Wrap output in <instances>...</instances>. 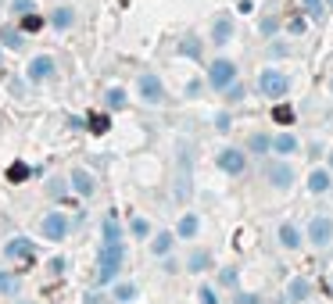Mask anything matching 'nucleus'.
I'll return each instance as SVG.
<instances>
[{
	"label": "nucleus",
	"instance_id": "25",
	"mask_svg": "<svg viewBox=\"0 0 333 304\" xmlns=\"http://www.w3.org/2000/svg\"><path fill=\"white\" fill-rule=\"evenodd\" d=\"M197 233V215H183L179 222V236H194Z\"/></svg>",
	"mask_w": 333,
	"mask_h": 304
},
{
	"label": "nucleus",
	"instance_id": "14",
	"mask_svg": "<svg viewBox=\"0 0 333 304\" xmlns=\"http://www.w3.org/2000/svg\"><path fill=\"white\" fill-rule=\"evenodd\" d=\"M308 190H312V194H326V190H329V175H326L322 168H315V172L308 175Z\"/></svg>",
	"mask_w": 333,
	"mask_h": 304
},
{
	"label": "nucleus",
	"instance_id": "13",
	"mask_svg": "<svg viewBox=\"0 0 333 304\" xmlns=\"http://www.w3.org/2000/svg\"><path fill=\"white\" fill-rule=\"evenodd\" d=\"M72 186H75V194L90 197V194H93V175H90L86 168H75V172H72Z\"/></svg>",
	"mask_w": 333,
	"mask_h": 304
},
{
	"label": "nucleus",
	"instance_id": "9",
	"mask_svg": "<svg viewBox=\"0 0 333 304\" xmlns=\"http://www.w3.org/2000/svg\"><path fill=\"white\" fill-rule=\"evenodd\" d=\"M4 254H8V258H15V261H29V265H32V258H36V251H32V244H29L25 236H15V240H8V247H4Z\"/></svg>",
	"mask_w": 333,
	"mask_h": 304
},
{
	"label": "nucleus",
	"instance_id": "40",
	"mask_svg": "<svg viewBox=\"0 0 333 304\" xmlns=\"http://www.w3.org/2000/svg\"><path fill=\"white\" fill-rule=\"evenodd\" d=\"M329 168H333V154H329Z\"/></svg>",
	"mask_w": 333,
	"mask_h": 304
},
{
	"label": "nucleus",
	"instance_id": "8",
	"mask_svg": "<svg viewBox=\"0 0 333 304\" xmlns=\"http://www.w3.org/2000/svg\"><path fill=\"white\" fill-rule=\"evenodd\" d=\"M269 183L276 190H290V183H294V168H290L287 161H272L269 165Z\"/></svg>",
	"mask_w": 333,
	"mask_h": 304
},
{
	"label": "nucleus",
	"instance_id": "38",
	"mask_svg": "<svg viewBox=\"0 0 333 304\" xmlns=\"http://www.w3.org/2000/svg\"><path fill=\"white\" fill-rule=\"evenodd\" d=\"M269 54H272V57H283V54H287V47H283V43H272V47H269Z\"/></svg>",
	"mask_w": 333,
	"mask_h": 304
},
{
	"label": "nucleus",
	"instance_id": "20",
	"mask_svg": "<svg viewBox=\"0 0 333 304\" xmlns=\"http://www.w3.org/2000/svg\"><path fill=\"white\" fill-rule=\"evenodd\" d=\"M115 300H122V304L136 300V286H133V283H118V286H115Z\"/></svg>",
	"mask_w": 333,
	"mask_h": 304
},
{
	"label": "nucleus",
	"instance_id": "17",
	"mask_svg": "<svg viewBox=\"0 0 333 304\" xmlns=\"http://www.w3.org/2000/svg\"><path fill=\"white\" fill-rule=\"evenodd\" d=\"M229 32H233L229 18H219V22H215V29H212V36H215V43H219V47H222V43L229 40Z\"/></svg>",
	"mask_w": 333,
	"mask_h": 304
},
{
	"label": "nucleus",
	"instance_id": "2",
	"mask_svg": "<svg viewBox=\"0 0 333 304\" xmlns=\"http://www.w3.org/2000/svg\"><path fill=\"white\" fill-rule=\"evenodd\" d=\"M190 147H179V158H176V201H190L194 194V179H190Z\"/></svg>",
	"mask_w": 333,
	"mask_h": 304
},
{
	"label": "nucleus",
	"instance_id": "1",
	"mask_svg": "<svg viewBox=\"0 0 333 304\" xmlns=\"http://www.w3.org/2000/svg\"><path fill=\"white\" fill-rule=\"evenodd\" d=\"M118 265H122V244H118V240H104V247H101L97 283H111V279H115V272H118Z\"/></svg>",
	"mask_w": 333,
	"mask_h": 304
},
{
	"label": "nucleus",
	"instance_id": "33",
	"mask_svg": "<svg viewBox=\"0 0 333 304\" xmlns=\"http://www.w3.org/2000/svg\"><path fill=\"white\" fill-rule=\"evenodd\" d=\"M11 8H15L18 15H29V11H32V0H11Z\"/></svg>",
	"mask_w": 333,
	"mask_h": 304
},
{
	"label": "nucleus",
	"instance_id": "19",
	"mask_svg": "<svg viewBox=\"0 0 333 304\" xmlns=\"http://www.w3.org/2000/svg\"><path fill=\"white\" fill-rule=\"evenodd\" d=\"M186 265H190V272H204V269H208V265H212V258H208L204 251H194Z\"/></svg>",
	"mask_w": 333,
	"mask_h": 304
},
{
	"label": "nucleus",
	"instance_id": "34",
	"mask_svg": "<svg viewBox=\"0 0 333 304\" xmlns=\"http://www.w3.org/2000/svg\"><path fill=\"white\" fill-rule=\"evenodd\" d=\"M197 297H201V304H219V297H215V290H208V286H204V290H201Z\"/></svg>",
	"mask_w": 333,
	"mask_h": 304
},
{
	"label": "nucleus",
	"instance_id": "6",
	"mask_svg": "<svg viewBox=\"0 0 333 304\" xmlns=\"http://www.w3.org/2000/svg\"><path fill=\"white\" fill-rule=\"evenodd\" d=\"M308 236H312V244H315V247H326V244L333 240V218H326V215L312 218V225H308Z\"/></svg>",
	"mask_w": 333,
	"mask_h": 304
},
{
	"label": "nucleus",
	"instance_id": "39",
	"mask_svg": "<svg viewBox=\"0 0 333 304\" xmlns=\"http://www.w3.org/2000/svg\"><path fill=\"white\" fill-rule=\"evenodd\" d=\"M236 304H258V297H251V293H240V297H236Z\"/></svg>",
	"mask_w": 333,
	"mask_h": 304
},
{
	"label": "nucleus",
	"instance_id": "26",
	"mask_svg": "<svg viewBox=\"0 0 333 304\" xmlns=\"http://www.w3.org/2000/svg\"><path fill=\"white\" fill-rule=\"evenodd\" d=\"M108 126H111V122H108V115H90V129H93L97 136H101V133H108Z\"/></svg>",
	"mask_w": 333,
	"mask_h": 304
},
{
	"label": "nucleus",
	"instance_id": "7",
	"mask_svg": "<svg viewBox=\"0 0 333 304\" xmlns=\"http://www.w3.org/2000/svg\"><path fill=\"white\" fill-rule=\"evenodd\" d=\"M140 97L147 100V104H161L165 100V86H161V79L158 75H140Z\"/></svg>",
	"mask_w": 333,
	"mask_h": 304
},
{
	"label": "nucleus",
	"instance_id": "36",
	"mask_svg": "<svg viewBox=\"0 0 333 304\" xmlns=\"http://www.w3.org/2000/svg\"><path fill=\"white\" fill-rule=\"evenodd\" d=\"M276 29H279V22H276V18H265V22H262V32H265V36H272Z\"/></svg>",
	"mask_w": 333,
	"mask_h": 304
},
{
	"label": "nucleus",
	"instance_id": "23",
	"mask_svg": "<svg viewBox=\"0 0 333 304\" xmlns=\"http://www.w3.org/2000/svg\"><path fill=\"white\" fill-rule=\"evenodd\" d=\"M8 179H11V183H22V179H29V165H22V161H15V165L8 168Z\"/></svg>",
	"mask_w": 333,
	"mask_h": 304
},
{
	"label": "nucleus",
	"instance_id": "41",
	"mask_svg": "<svg viewBox=\"0 0 333 304\" xmlns=\"http://www.w3.org/2000/svg\"><path fill=\"white\" fill-rule=\"evenodd\" d=\"M326 4H329V8H333V0H326Z\"/></svg>",
	"mask_w": 333,
	"mask_h": 304
},
{
	"label": "nucleus",
	"instance_id": "28",
	"mask_svg": "<svg viewBox=\"0 0 333 304\" xmlns=\"http://www.w3.org/2000/svg\"><path fill=\"white\" fill-rule=\"evenodd\" d=\"M0 40H4V43H8V47H15V50H18V47H22V36H18V32H15V29H4V32H0Z\"/></svg>",
	"mask_w": 333,
	"mask_h": 304
},
{
	"label": "nucleus",
	"instance_id": "29",
	"mask_svg": "<svg viewBox=\"0 0 333 304\" xmlns=\"http://www.w3.org/2000/svg\"><path fill=\"white\" fill-rule=\"evenodd\" d=\"M147 233H151V225H147V218H133V236H140V240H144Z\"/></svg>",
	"mask_w": 333,
	"mask_h": 304
},
{
	"label": "nucleus",
	"instance_id": "30",
	"mask_svg": "<svg viewBox=\"0 0 333 304\" xmlns=\"http://www.w3.org/2000/svg\"><path fill=\"white\" fill-rule=\"evenodd\" d=\"M108 104H111V107H122V104H126V93H122L118 86H115V90H108Z\"/></svg>",
	"mask_w": 333,
	"mask_h": 304
},
{
	"label": "nucleus",
	"instance_id": "32",
	"mask_svg": "<svg viewBox=\"0 0 333 304\" xmlns=\"http://www.w3.org/2000/svg\"><path fill=\"white\" fill-rule=\"evenodd\" d=\"M301 4L308 8V15H312V18H322V0H301Z\"/></svg>",
	"mask_w": 333,
	"mask_h": 304
},
{
	"label": "nucleus",
	"instance_id": "11",
	"mask_svg": "<svg viewBox=\"0 0 333 304\" xmlns=\"http://www.w3.org/2000/svg\"><path fill=\"white\" fill-rule=\"evenodd\" d=\"M219 168H222V172H229V175H240V172H244V154H240L236 147L222 150V154H219Z\"/></svg>",
	"mask_w": 333,
	"mask_h": 304
},
{
	"label": "nucleus",
	"instance_id": "16",
	"mask_svg": "<svg viewBox=\"0 0 333 304\" xmlns=\"http://www.w3.org/2000/svg\"><path fill=\"white\" fill-rule=\"evenodd\" d=\"M272 147L279 150V154H294V150H298V140L290 136V133H279V136L272 140Z\"/></svg>",
	"mask_w": 333,
	"mask_h": 304
},
{
	"label": "nucleus",
	"instance_id": "15",
	"mask_svg": "<svg viewBox=\"0 0 333 304\" xmlns=\"http://www.w3.org/2000/svg\"><path fill=\"white\" fill-rule=\"evenodd\" d=\"M279 244H283V247H298V244H301L298 229H294L290 222H283V225H279Z\"/></svg>",
	"mask_w": 333,
	"mask_h": 304
},
{
	"label": "nucleus",
	"instance_id": "31",
	"mask_svg": "<svg viewBox=\"0 0 333 304\" xmlns=\"http://www.w3.org/2000/svg\"><path fill=\"white\" fill-rule=\"evenodd\" d=\"M251 150H258V154H262V150H269V136L255 133V136H251Z\"/></svg>",
	"mask_w": 333,
	"mask_h": 304
},
{
	"label": "nucleus",
	"instance_id": "12",
	"mask_svg": "<svg viewBox=\"0 0 333 304\" xmlns=\"http://www.w3.org/2000/svg\"><path fill=\"white\" fill-rule=\"evenodd\" d=\"M308 293H312L308 279H290V286H287V300H290V304H301V300H308Z\"/></svg>",
	"mask_w": 333,
	"mask_h": 304
},
{
	"label": "nucleus",
	"instance_id": "37",
	"mask_svg": "<svg viewBox=\"0 0 333 304\" xmlns=\"http://www.w3.org/2000/svg\"><path fill=\"white\" fill-rule=\"evenodd\" d=\"M219 279H222V283H226V286H233V283H236V272H233V269H226V272H222V276H219Z\"/></svg>",
	"mask_w": 333,
	"mask_h": 304
},
{
	"label": "nucleus",
	"instance_id": "35",
	"mask_svg": "<svg viewBox=\"0 0 333 304\" xmlns=\"http://www.w3.org/2000/svg\"><path fill=\"white\" fill-rule=\"evenodd\" d=\"M183 54H190V57H201V47H197V40H186V43H183Z\"/></svg>",
	"mask_w": 333,
	"mask_h": 304
},
{
	"label": "nucleus",
	"instance_id": "22",
	"mask_svg": "<svg viewBox=\"0 0 333 304\" xmlns=\"http://www.w3.org/2000/svg\"><path fill=\"white\" fill-rule=\"evenodd\" d=\"M72 18H75V15H72L68 8H58V11L51 15V22H54L58 29H68V25H72Z\"/></svg>",
	"mask_w": 333,
	"mask_h": 304
},
{
	"label": "nucleus",
	"instance_id": "18",
	"mask_svg": "<svg viewBox=\"0 0 333 304\" xmlns=\"http://www.w3.org/2000/svg\"><path fill=\"white\" fill-rule=\"evenodd\" d=\"M272 118H276L279 126H290V122H294V107H290V104H276V107H272Z\"/></svg>",
	"mask_w": 333,
	"mask_h": 304
},
{
	"label": "nucleus",
	"instance_id": "5",
	"mask_svg": "<svg viewBox=\"0 0 333 304\" xmlns=\"http://www.w3.org/2000/svg\"><path fill=\"white\" fill-rule=\"evenodd\" d=\"M39 233H43L47 240H65V233H68V218L58 215V211H51L43 222H39Z\"/></svg>",
	"mask_w": 333,
	"mask_h": 304
},
{
	"label": "nucleus",
	"instance_id": "10",
	"mask_svg": "<svg viewBox=\"0 0 333 304\" xmlns=\"http://www.w3.org/2000/svg\"><path fill=\"white\" fill-rule=\"evenodd\" d=\"M54 75V57H32L29 61V79L32 83H43Z\"/></svg>",
	"mask_w": 333,
	"mask_h": 304
},
{
	"label": "nucleus",
	"instance_id": "24",
	"mask_svg": "<svg viewBox=\"0 0 333 304\" xmlns=\"http://www.w3.org/2000/svg\"><path fill=\"white\" fill-rule=\"evenodd\" d=\"M15 290H18V276L0 272V293H15Z\"/></svg>",
	"mask_w": 333,
	"mask_h": 304
},
{
	"label": "nucleus",
	"instance_id": "3",
	"mask_svg": "<svg viewBox=\"0 0 333 304\" xmlns=\"http://www.w3.org/2000/svg\"><path fill=\"white\" fill-rule=\"evenodd\" d=\"M287 86H290V79H287L283 72H276V68L262 72V79H258V90H262L265 97H283V93H287Z\"/></svg>",
	"mask_w": 333,
	"mask_h": 304
},
{
	"label": "nucleus",
	"instance_id": "21",
	"mask_svg": "<svg viewBox=\"0 0 333 304\" xmlns=\"http://www.w3.org/2000/svg\"><path fill=\"white\" fill-rule=\"evenodd\" d=\"M169 247H172V233H158V236H154V244H151V251H154V254H169Z\"/></svg>",
	"mask_w": 333,
	"mask_h": 304
},
{
	"label": "nucleus",
	"instance_id": "4",
	"mask_svg": "<svg viewBox=\"0 0 333 304\" xmlns=\"http://www.w3.org/2000/svg\"><path fill=\"white\" fill-rule=\"evenodd\" d=\"M233 79H236V65L226 61V57H219V61L212 65V72H208V83H212L215 90H226Z\"/></svg>",
	"mask_w": 333,
	"mask_h": 304
},
{
	"label": "nucleus",
	"instance_id": "27",
	"mask_svg": "<svg viewBox=\"0 0 333 304\" xmlns=\"http://www.w3.org/2000/svg\"><path fill=\"white\" fill-rule=\"evenodd\" d=\"M39 25H43V18H39V15H32V11H29V15L22 18V29H25V32H36Z\"/></svg>",
	"mask_w": 333,
	"mask_h": 304
}]
</instances>
